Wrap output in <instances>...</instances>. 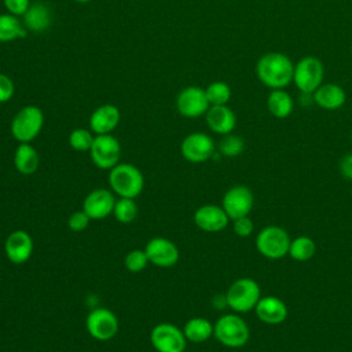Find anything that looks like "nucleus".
<instances>
[{"label": "nucleus", "instance_id": "nucleus-33", "mask_svg": "<svg viewBox=\"0 0 352 352\" xmlns=\"http://www.w3.org/2000/svg\"><path fill=\"white\" fill-rule=\"evenodd\" d=\"M89 223H91V219L82 209L74 210L67 217V227H69V230H72L74 232H81V231L87 230Z\"/></svg>", "mask_w": 352, "mask_h": 352}, {"label": "nucleus", "instance_id": "nucleus-25", "mask_svg": "<svg viewBox=\"0 0 352 352\" xmlns=\"http://www.w3.org/2000/svg\"><path fill=\"white\" fill-rule=\"evenodd\" d=\"M268 111L276 118H286L294 109L292 96L283 89H272L267 98Z\"/></svg>", "mask_w": 352, "mask_h": 352}, {"label": "nucleus", "instance_id": "nucleus-37", "mask_svg": "<svg viewBox=\"0 0 352 352\" xmlns=\"http://www.w3.org/2000/svg\"><path fill=\"white\" fill-rule=\"evenodd\" d=\"M340 172L345 179L352 180V153L346 154L340 161Z\"/></svg>", "mask_w": 352, "mask_h": 352}, {"label": "nucleus", "instance_id": "nucleus-20", "mask_svg": "<svg viewBox=\"0 0 352 352\" xmlns=\"http://www.w3.org/2000/svg\"><path fill=\"white\" fill-rule=\"evenodd\" d=\"M254 311L257 318L267 324H279L287 318L286 304L275 296L260 297L258 302L254 307Z\"/></svg>", "mask_w": 352, "mask_h": 352}, {"label": "nucleus", "instance_id": "nucleus-11", "mask_svg": "<svg viewBox=\"0 0 352 352\" xmlns=\"http://www.w3.org/2000/svg\"><path fill=\"white\" fill-rule=\"evenodd\" d=\"M148 263L160 268L173 267L180 257L179 248L165 236H153L144 246Z\"/></svg>", "mask_w": 352, "mask_h": 352}, {"label": "nucleus", "instance_id": "nucleus-14", "mask_svg": "<svg viewBox=\"0 0 352 352\" xmlns=\"http://www.w3.org/2000/svg\"><path fill=\"white\" fill-rule=\"evenodd\" d=\"M116 204V194L109 188H95L89 191L81 209L89 216L91 220H103L113 213Z\"/></svg>", "mask_w": 352, "mask_h": 352}, {"label": "nucleus", "instance_id": "nucleus-16", "mask_svg": "<svg viewBox=\"0 0 352 352\" xmlns=\"http://www.w3.org/2000/svg\"><path fill=\"white\" fill-rule=\"evenodd\" d=\"M33 239L30 234L25 230H14L11 231L4 241V253L6 257L12 264H25L33 253Z\"/></svg>", "mask_w": 352, "mask_h": 352}, {"label": "nucleus", "instance_id": "nucleus-34", "mask_svg": "<svg viewBox=\"0 0 352 352\" xmlns=\"http://www.w3.org/2000/svg\"><path fill=\"white\" fill-rule=\"evenodd\" d=\"M232 230L234 232L241 236V238H248L250 236V234L253 232V221L249 216H243V217H239V219H235L232 220Z\"/></svg>", "mask_w": 352, "mask_h": 352}, {"label": "nucleus", "instance_id": "nucleus-22", "mask_svg": "<svg viewBox=\"0 0 352 352\" xmlns=\"http://www.w3.org/2000/svg\"><path fill=\"white\" fill-rule=\"evenodd\" d=\"M23 16V26L34 33L45 32L52 22L51 10L41 1L30 4L28 11L22 15Z\"/></svg>", "mask_w": 352, "mask_h": 352}, {"label": "nucleus", "instance_id": "nucleus-38", "mask_svg": "<svg viewBox=\"0 0 352 352\" xmlns=\"http://www.w3.org/2000/svg\"><path fill=\"white\" fill-rule=\"evenodd\" d=\"M77 3H88V1H91V0H76Z\"/></svg>", "mask_w": 352, "mask_h": 352}, {"label": "nucleus", "instance_id": "nucleus-2", "mask_svg": "<svg viewBox=\"0 0 352 352\" xmlns=\"http://www.w3.org/2000/svg\"><path fill=\"white\" fill-rule=\"evenodd\" d=\"M110 190L118 198H136L144 188V176L142 170L125 162H118L109 170Z\"/></svg>", "mask_w": 352, "mask_h": 352}, {"label": "nucleus", "instance_id": "nucleus-21", "mask_svg": "<svg viewBox=\"0 0 352 352\" xmlns=\"http://www.w3.org/2000/svg\"><path fill=\"white\" fill-rule=\"evenodd\" d=\"M312 98L319 107L324 110H337L345 103L346 95L342 87L334 82H329V84H322L312 94Z\"/></svg>", "mask_w": 352, "mask_h": 352}, {"label": "nucleus", "instance_id": "nucleus-9", "mask_svg": "<svg viewBox=\"0 0 352 352\" xmlns=\"http://www.w3.org/2000/svg\"><path fill=\"white\" fill-rule=\"evenodd\" d=\"M89 157L92 164L103 170H110L120 162L121 144L110 133L96 135L89 148Z\"/></svg>", "mask_w": 352, "mask_h": 352}, {"label": "nucleus", "instance_id": "nucleus-32", "mask_svg": "<svg viewBox=\"0 0 352 352\" xmlns=\"http://www.w3.org/2000/svg\"><path fill=\"white\" fill-rule=\"evenodd\" d=\"M245 150V142L236 135H224L219 143V151L226 157H236Z\"/></svg>", "mask_w": 352, "mask_h": 352}, {"label": "nucleus", "instance_id": "nucleus-24", "mask_svg": "<svg viewBox=\"0 0 352 352\" xmlns=\"http://www.w3.org/2000/svg\"><path fill=\"white\" fill-rule=\"evenodd\" d=\"M183 333L190 342H205L213 336V323L206 318L195 316L188 319L183 326Z\"/></svg>", "mask_w": 352, "mask_h": 352}, {"label": "nucleus", "instance_id": "nucleus-12", "mask_svg": "<svg viewBox=\"0 0 352 352\" xmlns=\"http://www.w3.org/2000/svg\"><path fill=\"white\" fill-rule=\"evenodd\" d=\"M180 153L188 162L201 164L213 155L214 143L209 135L204 132H192L182 140Z\"/></svg>", "mask_w": 352, "mask_h": 352}, {"label": "nucleus", "instance_id": "nucleus-39", "mask_svg": "<svg viewBox=\"0 0 352 352\" xmlns=\"http://www.w3.org/2000/svg\"><path fill=\"white\" fill-rule=\"evenodd\" d=\"M351 54H352V47H351Z\"/></svg>", "mask_w": 352, "mask_h": 352}, {"label": "nucleus", "instance_id": "nucleus-27", "mask_svg": "<svg viewBox=\"0 0 352 352\" xmlns=\"http://www.w3.org/2000/svg\"><path fill=\"white\" fill-rule=\"evenodd\" d=\"M138 213H139V208H138V204L135 202V198H118L116 199L111 214L118 223L129 224L135 221V219L138 217Z\"/></svg>", "mask_w": 352, "mask_h": 352}, {"label": "nucleus", "instance_id": "nucleus-13", "mask_svg": "<svg viewBox=\"0 0 352 352\" xmlns=\"http://www.w3.org/2000/svg\"><path fill=\"white\" fill-rule=\"evenodd\" d=\"M253 192L246 186H234L228 188L223 197L221 208L230 217L235 220L243 216H248L253 209Z\"/></svg>", "mask_w": 352, "mask_h": 352}, {"label": "nucleus", "instance_id": "nucleus-6", "mask_svg": "<svg viewBox=\"0 0 352 352\" xmlns=\"http://www.w3.org/2000/svg\"><path fill=\"white\" fill-rule=\"evenodd\" d=\"M290 236L282 227L267 226L256 236V248L264 257L278 260L289 254Z\"/></svg>", "mask_w": 352, "mask_h": 352}, {"label": "nucleus", "instance_id": "nucleus-8", "mask_svg": "<svg viewBox=\"0 0 352 352\" xmlns=\"http://www.w3.org/2000/svg\"><path fill=\"white\" fill-rule=\"evenodd\" d=\"M150 342L157 352H184L187 338L183 329L169 322H161L151 329Z\"/></svg>", "mask_w": 352, "mask_h": 352}, {"label": "nucleus", "instance_id": "nucleus-18", "mask_svg": "<svg viewBox=\"0 0 352 352\" xmlns=\"http://www.w3.org/2000/svg\"><path fill=\"white\" fill-rule=\"evenodd\" d=\"M120 118V110L114 104H102L92 111L89 117V129L95 135L110 133L117 128Z\"/></svg>", "mask_w": 352, "mask_h": 352}, {"label": "nucleus", "instance_id": "nucleus-3", "mask_svg": "<svg viewBox=\"0 0 352 352\" xmlns=\"http://www.w3.org/2000/svg\"><path fill=\"white\" fill-rule=\"evenodd\" d=\"M214 338L227 348H241L249 341V326L236 314H226L213 324Z\"/></svg>", "mask_w": 352, "mask_h": 352}, {"label": "nucleus", "instance_id": "nucleus-36", "mask_svg": "<svg viewBox=\"0 0 352 352\" xmlns=\"http://www.w3.org/2000/svg\"><path fill=\"white\" fill-rule=\"evenodd\" d=\"M4 6L12 15H23L30 7V0H4Z\"/></svg>", "mask_w": 352, "mask_h": 352}, {"label": "nucleus", "instance_id": "nucleus-10", "mask_svg": "<svg viewBox=\"0 0 352 352\" xmlns=\"http://www.w3.org/2000/svg\"><path fill=\"white\" fill-rule=\"evenodd\" d=\"M88 334L96 341L113 340L120 329L117 315L109 308H95L89 311L85 319Z\"/></svg>", "mask_w": 352, "mask_h": 352}, {"label": "nucleus", "instance_id": "nucleus-7", "mask_svg": "<svg viewBox=\"0 0 352 352\" xmlns=\"http://www.w3.org/2000/svg\"><path fill=\"white\" fill-rule=\"evenodd\" d=\"M323 63L312 55L301 58L294 65L293 81L301 94H314L323 80Z\"/></svg>", "mask_w": 352, "mask_h": 352}, {"label": "nucleus", "instance_id": "nucleus-23", "mask_svg": "<svg viewBox=\"0 0 352 352\" xmlns=\"http://www.w3.org/2000/svg\"><path fill=\"white\" fill-rule=\"evenodd\" d=\"M40 165V155L30 143H19L14 153V166L18 173L30 176L36 173Z\"/></svg>", "mask_w": 352, "mask_h": 352}, {"label": "nucleus", "instance_id": "nucleus-19", "mask_svg": "<svg viewBox=\"0 0 352 352\" xmlns=\"http://www.w3.org/2000/svg\"><path fill=\"white\" fill-rule=\"evenodd\" d=\"M206 124L210 131L219 135H228L236 125L235 113L227 104H214L205 113Z\"/></svg>", "mask_w": 352, "mask_h": 352}, {"label": "nucleus", "instance_id": "nucleus-29", "mask_svg": "<svg viewBox=\"0 0 352 352\" xmlns=\"http://www.w3.org/2000/svg\"><path fill=\"white\" fill-rule=\"evenodd\" d=\"M205 94L210 106L227 104L231 98V88L224 81H214L205 88Z\"/></svg>", "mask_w": 352, "mask_h": 352}, {"label": "nucleus", "instance_id": "nucleus-4", "mask_svg": "<svg viewBox=\"0 0 352 352\" xmlns=\"http://www.w3.org/2000/svg\"><path fill=\"white\" fill-rule=\"evenodd\" d=\"M44 114L40 107L29 104L22 107L11 121V135L19 143H30L41 132Z\"/></svg>", "mask_w": 352, "mask_h": 352}, {"label": "nucleus", "instance_id": "nucleus-30", "mask_svg": "<svg viewBox=\"0 0 352 352\" xmlns=\"http://www.w3.org/2000/svg\"><path fill=\"white\" fill-rule=\"evenodd\" d=\"M94 138L91 129L76 128L69 135V144L76 151H89Z\"/></svg>", "mask_w": 352, "mask_h": 352}, {"label": "nucleus", "instance_id": "nucleus-26", "mask_svg": "<svg viewBox=\"0 0 352 352\" xmlns=\"http://www.w3.org/2000/svg\"><path fill=\"white\" fill-rule=\"evenodd\" d=\"M26 28L23 23L12 14L0 15V43L12 41L16 38L26 37Z\"/></svg>", "mask_w": 352, "mask_h": 352}, {"label": "nucleus", "instance_id": "nucleus-28", "mask_svg": "<svg viewBox=\"0 0 352 352\" xmlns=\"http://www.w3.org/2000/svg\"><path fill=\"white\" fill-rule=\"evenodd\" d=\"M316 246L309 236H297L290 242L289 254L296 261H308L315 254Z\"/></svg>", "mask_w": 352, "mask_h": 352}, {"label": "nucleus", "instance_id": "nucleus-15", "mask_svg": "<svg viewBox=\"0 0 352 352\" xmlns=\"http://www.w3.org/2000/svg\"><path fill=\"white\" fill-rule=\"evenodd\" d=\"M177 111L187 118H197L205 114L209 109V100L206 98L205 89L191 85L186 87L176 99Z\"/></svg>", "mask_w": 352, "mask_h": 352}, {"label": "nucleus", "instance_id": "nucleus-17", "mask_svg": "<svg viewBox=\"0 0 352 352\" xmlns=\"http://www.w3.org/2000/svg\"><path fill=\"white\" fill-rule=\"evenodd\" d=\"M192 220L195 226L205 232H219L228 226L230 217L221 206L214 204H206L199 206L194 212Z\"/></svg>", "mask_w": 352, "mask_h": 352}, {"label": "nucleus", "instance_id": "nucleus-5", "mask_svg": "<svg viewBox=\"0 0 352 352\" xmlns=\"http://www.w3.org/2000/svg\"><path fill=\"white\" fill-rule=\"evenodd\" d=\"M226 300L234 312H249L260 300V286L252 278H239L227 289Z\"/></svg>", "mask_w": 352, "mask_h": 352}, {"label": "nucleus", "instance_id": "nucleus-1", "mask_svg": "<svg viewBox=\"0 0 352 352\" xmlns=\"http://www.w3.org/2000/svg\"><path fill=\"white\" fill-rule=\"evenodd\" d=\"M294 65L282 52H268L256 65L257 78L271 89H283L293 81Z\"/></svg>", "mask_w": 352, "mask_h": 352}, {"label": "nucleus", "instance_id": "nucleus-31", "mask_svg": "<svg viewBox=\"0 0 352 352\" xmlns=\"http://www.w3.org/2000/svg\"><path fill=\"white\" fill-rule=\"evenodd\" d=\"M148 264V258L147 254L144 252V249H133L131 252H128L124 257V267L126 268V271L132 272V274H138L142 272Z\"/></svg>", "mask_w": 352, "mask_h": 352}, {"label": "nucleus", "instance_id": "nucleus-35", "mask_svg": "<svg viewBox=\"0 0 352 352\" xmlns=\"http://www.w3.org/2000/svg\"><path fill=\"white\" fill-rule=\"evenodd\" d=\"M14 92H15V87L12 80L8 76L0 73V103L8 102L12 98Z\"/></svg>", "mask_w": 352, "mask_h": 352}]
</instances>
